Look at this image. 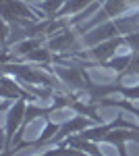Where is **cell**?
<instances>
[{
	"label": "cell",
	"mask_w": 139,
	"mask_h": 156,
	"mask_svg": "<svg viewBox=\"0 0 139 156\" xmlns=\"http://www.w3.org/2000/svg\"><path fill=\"white\" fill-rule=\"evenodd\" d=\"M2 73L4 75H11L15 77L19 83L23 85H44V87H52L56 92H69L64 83L58 79L54 73H50L44 67H35V65H29V62H4L2 65Z\"/></svg>",
	"instance_id": "1"
},
{
	"label": "cell",
	"mask_w": 139,
	"mask_h": 156,
	"mask_svg": "<svg viewBox=\"0 0 139 156\" xmlns=\"http://www.w3.org/2000/svg\"><path fill=\"white\" fill-rule=\"evenodd\" d=\"M46 46L54 54H58V56H67V58L79 56V58H87V48L83 46L77 27H71L69 23L64 25L62 29H58L54 36L48 37Z\"/></svg>",
	"instance_id": "2"
},
{
	"label": "cell",
	"mask_w": 139,
	"mask_h": 156,
	"mask_svg": "<svg viewBox=\"0 0 139 156\" xmlns=\"http://www.w3.org/2000/svg\"><path fill=\"white\" fill-rule=\"evenodd\" d=\"M2 19L6 27L17 29V27H29L46 17L42 11H37L33 4H27L25 0H2Z\"/></svg>",
	"instance_id": "3"
},
{
	"label": "cell",
	"mask_w": 139,
	"mask_h": 156,
	"mask_svg": "<svg viewBox=\"0 0 139 156\" xmlns=\"http://www.w3.org/2000/svg\"><path fill=\"white\" fill-rule=\"evenodd\" d=\"M27 104H29V102H25V100H15L12 108L6 112V121H4V150H2V152H9L12 148V142H15L17 133L23 127Z\"/></svg>",
	"instance_id": "4"
},
{
	"label": "cell",
	"mask_w": 139,
	"mask_h": 156,
	"mask_svg": "<svg viewBox=\"0 0 139 156\" xmlns=\"http://www.w3.org/2000/svg\"><path fill=\"white\" fill-rule=\"evenodd\" d=\"M125 46V36H118V37H110L106 42H100L98 46H92L87 48V58L96 60L98 67H104L110 58H114L116 52Z\"/></svg>",
	"instance_id": "5"
},
{
	"label": "cell",
	"mask_w": 139,
	"mask_h": 156,
	"mask_svg": "<svg viewBox=\"0 0 139 156\" xmlns=\"http://www.w3.org/2000/svg\"><path fill=\"white\" fill-rule=\"evenodd\" d=\"M2 100H25L29 104L31 102H40L23 83H17V79H12L11 75L2 77Z\"/></svg>",
	"instance_id": "6"
},
{
	"label": "cell",
	"mask_w": 139,
	"mask_h": 156,
	"mask_svg": "<svg viewBox=\"0 0 139 156\" xmlns=\"http://www.w3.org/2000/svg\"><path fill=\"white\" fill-rule=\"evenodd\" d=\"M62 146H69V148H75V150H83L92 156H104L100 150H98V144L92 142V140H83L79 135H69L62 140Z\"/></svg>",
	"instance_id": "7"
},
{
	"label": "cell",
	"mask_w": 139,
	"mask_h": 156,
	"mask_svg": "<svg viewBox=\"0 0 139 156\" xmlns=\"http://www.w3.org/2000/svg\"><path fill=\"white\" fill-rule=\"evenodd\" d=\"M58 129H60V125H58V123H54V121H50V117H48L42 135H40L37 140H33V142H29V148L40 150V148H44V146H50V140H52V137L58 133Z\"/></svg>",
	"instance_id": "8"
},
{
	"label": "cell",
	"mask_w": 139,
	"mask_h": 156,
	"mask_svg": "<svg viewBox=\"0 0 139 156\" xmlns=\"http://www.w3.org/2000/svg\"><path fill=\"white\" fill-rule=\"evenodd\" d=\"M96 0H67L64 2V6L60 9L56 19H67V17H75V15H79L83 12L89 4H93Z\"/></svg>",
	"instance_id": "9"
},
{
	"label": "cell",
	"mask_w": 139,
	"mask_h": 156,
	"mask_svg": "<svg viewBox=\"0 0 139 156\" xmlns=\"http://www.w3.org/2000/svg\"><path fill=\"white\" fill-rule=\"evenodd\" d=\"M100 106H108V108H123L125 112H129V115H133V117H137L139 119V108L133 106V102L131 100H112V98H106V100H102L100 102Z\"/></svg>",
	"instance_id": "10"
},
{
	"label": "cell",
	"mask_w": 139,
	"mask_h": 156,
	"mask_svg": "<svg viewBox=\"0 0 139 156\" xmlns=\"http://www.w3.org/2000/svg\"><path fill=\"white\" fill-rule=\"evenodd\" d=\"M37 156H92L87 154V152H83V150H75V148H69V146H56V148H52V150H46V152H42V154Z\"/></svg>",
	"instance_id": "11"
},
{
	"label": "cell",
	"mask_w": 139,
	"mask_h": 156,
	"mask_svg": "<svg viewBox=\"0 0 139 156\" xmlns=\"http://www.w3.org/2000/svg\"><path fill=\"white\" fill-rule=\"evenodd\" d=\"M129 60H131V50H129V52H125V54H116L114 58H110L104 65V69H110V71L120 73V71H125V69H127Z\"/></svg>",
	"instance_id": "12"
},
{
	"label": "cell",
	"mask_w": 139,
	"mask_h": 156,
	"mask_svg": "<svg viewBox=\"0 0 139 156\" xmlns=\"http://www.w3.org/2000/svg\"><path fill=\"white\" fill-rule=\"evenodd\" d=\"M118 94L123 98H127V100H139V81L135 85H125V83H120V87H118Z\"/></svg>",
	"instance_id": "13"
},
{
	"label": "cell",
	"mask_w": 139,
	"mask_h": 156,
	"mask_svg": "<svg viewBox=\"0 0 139 156\" xmlns=\"http://www.w3.org/2000/svg\"><path fill=\"white\" fill-rule=\"evenodd\" d=\"M127 4L131 9H139V0H127Z\"/></svg>",
	"instance_id": "14"
},
{
	"label": "cell",
	"mask_w": 139,
	"mask_h": 156,
	"mask_svg": "<svg viewBox=\"0 0 139 156\" xmlns=\"http://www.w3.org/2000/svg\"><path fill=\"white\" fill-rule=\"evenodd\" d=\"M133 15H135V19L139 21V9H133Z\"/></svg>",
	"instance_id": "15"
}]
</instances>
